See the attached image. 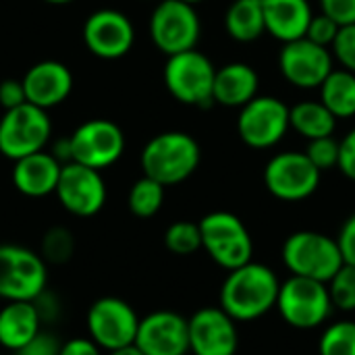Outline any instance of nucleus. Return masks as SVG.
Wrapping results in <instances>:
<instances>
[{
	"instance_id": "1",
	"label": "nucleus",
	"mask_w": 355,
	"mask_h": 355,
	"mask_svg": "<svg viewBox=\"0 0 355 355\" xmlns=\"http://www.w3.org/2000/svg\"><path fill=\"white\" fill-rule=\"evenodd\" d=\"M281 281L272 268L260 262H248L229 270L220 285V308L235 322H252L277 308Z\"/></svg>"
},
{
	"instance_id": "2",
	"label": "nucleus",
	"mask_w": 355,
	"mask_h": 355,
	"mask_svg": "<svg viewBox=\"0 0 355 355\" xmlns=\"http://www.w3.org/2000/svg\"><path fill=\"white\" fill-rule=\"evenodd\" d=\"M200 146L185 131H164L152 137L141 150V171L164 187L187 181L200 166Z\"/></svg>"
},
{
	"instance_id": "3",
	"label": "nucleus",
	"mask_w": 355,
	"mask_h": 355,
	"mask_svg": "<svg viewBox=\"0 0 355 355\" xmlns=\"http://www.w3.org/2000/svg\"><path fill=\"white\" fill-rule=\"evenodd\" d=\"M281 258L291 277L329 283L345 264L337 239L318 231L291 233L281 250Z\"/></svg>"
},
{
	"instance_id": "4",
	"label": "nucleus",
	"mask_w": 355,
	"mask_h": 355,
	"mask_svg": "<svg viewBox=\"0 0 355 355\" xmlns=\"http://www.w3.org/2000/svg\"><path fill=\"white\" fill-rule=\"evenodd\" d=\"M202 248L225 270H235L254 258V239L243 220L227 210L206 214L200 223Z\"/></svg>"
},
{
	"instance_id": "5",
	"label": "nucleus",
	"mask_w": 355,
	"mask_h": 355,
	"mask_svg": "<svg viewBox=\"0 0 355 355\" xmlns=\"http://www.w3.org/2000/svg\"><path fill=\"white\" fill-rule=\"evenodd\" d=\"M46 289V260L25 245L0 243V300L35 302Z\"/></svg>"
},
{
	"instance_id": "6",
	"label": "nucleus",
	"mask_w": 355,
	"mask_h": 355,
	"mask_svg": "<svg viewBox=\"0 0 355 355\" xmlns=\"http://www.w3.org/2000/svg\"><path fill=\"white\" fill-rule=\"evenodd\" d=\"M214 77L212 60L196 48L168 56L164 64V85L185 106H210L214 102Z\"/></svg>"
},
{
	"instance_id": "7",
	"label": "nucleus",
	"mask_w": 355,
	"mask_h": 355,
	"mask_svg": "<svg viewBox=\"0 0 355 355\" xmlns=\"http://www.w3.org/2000/svg\"><path fill=\"white\" fill-rule=\"evenodd\" d=\"M277 310L289 327L297 331H312L322 327L335 308L327 283L289 277L285 283H281Z\"/></svg>"
},
{
	"instance_id": "8",
	"label": "nucleus",
	"mask_w": 355,
	"mask_h": 355,
	"mask_svg": "<svg viewBox=\"0 0 355 355\" xmlns=\"http://www.w3.org/2000/svg\"><path fill=\"white\" fill-rule=\"evenodd\" d=\"M52 135V123L44 108L29 102L4 110L0 119V154L8 160H19L46 150Z\"/></svg>"
},
{
	"instance_id": "9",
	"label": "nucleus",
	"mask_w": 355,
	"mask_h": 355,
	"mask_svg": "<svg viewBox=\"0 0 355 355\" xmlns=\"http://www.w3.org/2000/svg\"><path fill=\"white\" fill-rule=\"evenodd\" d=\"M202 33L196 6L181 0H160L150 17V37L154 46L166 54L193 50Z\"/></svg>"
},
{
	"instance_id": "10",
	"label": "nucleus",
	"mask_w": 355,
	"mask_h": 355,
	"mask_svg": "<svg viewBox=\"0 0 355 355\" xmlns=\"http://www.w3.org/2000/svg\"><path fill=\"white\" fill-rule=\"evenodd\" d=\"M322 173L312 164L306 152L275 154L264 166V185L281 202H302L314 196Z\"/></svg>"
},
{
	"instance_id": "11",
	"label": "nucleus",
	"mask_w": 355,
	"mask_h": 355,
	"mask_svg": "<svg viewBox=\"0 0 355 355\" xmlns=\"http://www.w3.org/2000/svg\"><path fill=\"white\" fill-rule=\"evenodd\" d=\"M67 139L71 162H79L96 171L112 166L125 152V133L108 119L85 121Z\"/></svg>"
},
{
	"instance_id": "12",
	"label": "nucleus",
	"mask_w": 355,
	"mask_h": 355,
	"mask_svg": "<svg viewBox=\"0 0 355 355\" xmlns=\"http://www.w3.org/2000/svg\"><path fill=\"white\" fill-rule=\"evenodd\" d=\"M289 110L291 108L275 96H256L239 110L237 133L241 141L254 150L275 148L291 129Z\"/></svg>"
},
{
	"instance_id": "13",
	"label": "nucleus",
	"mask_w": 355,
	"mask_h": 355,
	"mask_svg": "<svg viewBox=\"0 0 355 355\" xmlns=\"http://www.w3.org/2000/svg\"><path fill=\"white\" fill-rule=\"evenodd\" d=\"M139 316L131 304L121 297H100L96 300L85 316L87 337L98 343L104 352H112L135 343L139 329Z\"/></svg>"
},
{
	"instance_id": "14",
	"label": "nucleus",
	"mask_w": 355,
	"mask_h": 355,
	"mask_svg": "<svg viewBox=\"0 0 355 355\" xmlns=\"http://www.w3.org/2000/svg\"><path fill=\"white\" fill-rule=\"evenodd\" d=\"M54 196L69 214L89 218L106 204V183L100 171L79 162H67L62 164Z\"/></svg>"
},
{
	"instance_id": "15",
	"label": "nucleus",
	"mask_w": 355,
	"mask_h": 355,
	"mask_svg": "<svg viewBox=\"0 0 355 355\" xmlns=\"http://www.w3.org/2000/svg\"><path fill=\"white\" fill-rule=\"evenodd\" d=\"M331 48L318 46L308 37L283 44L279 54V69L285 81L297 89H318L333 71Z\"/></svg>"
},
{
	"instance_id": "16",
	"label": "nucleus",
	"mask_w": 355,
	"mask_h": 355,
	"mask_svg": "<svg viewBox=\"0 0 355 355\" xmlns=\"http://www.w3.org/2000/svg\"><path fill=\"white\" fill-rule=\"evenodd\" d=\"M85 48L104 60H116L129 54L135 42V27L131 19L114 8L94 10L83 25Z\"/></svg>"
},
{
	"instance_id": "17",
	"label": "nucleus",
	"mask_w": 355,
	"mask_h": 355,
	"mask_svg": "<svg viewBox=\"0 0 355 355\" xmlns=\"http://www.w3.org/2000/svg\"><path fill=\"white\" fill-rule=\"evenodd\" d=\"M189 324V354L235 355L239 349L237 322L220 308H200L187 320Z\"/></svg>"
},
{
	"instance_id": "18",
	"label": "nucleus",
	"mask_w": 355,
	"mask_h": 355,
	"mask_svg": "<svg viewBox=\"0 0 355 355\" xmlns=\"http://www.w3.org/2000/svg\"><path fill=\"white\" fill-rule=\"evenodd\" d=\"M135 345L146 355L189 354L187 318L173 310H156L139 320Z\"/></svg>"
},
{
	"instance_id": "19",
	"label": "nucleus",
	"mask_w": 355,
	"mask_h": 355,
	"mask_svg": "<svg viewBox=\"0 0 355 355\" xmlns=\"http://www.w3.org/2000/svg\"><path fill=\"white\" fill-rule=\"evenodd\" d=\"M23 87L29 104L50 110L69 98L73 89V73L60 60H42L23 75Z\"/></svg>"
},
{
	"instance_id": "20",
	"label": "nucleus",
	"mask_w": 355,
	"mask_h": 355,
	"mask_svg": "<svg viewBox=\"0 0 355 355\" xmlns=\"http://www.w3.org/2000/svg\"><path fill=\"white\" fill-rule=\"evenodd\" d=\"M62 162L48 150L15 160L12 185L25 198H46L56 191Z\"/></svg>"
},
{
	"instance_id": "21",
	"label": "nucleus",
	"mask_w": 355,
	"mask_h": 355,
	"mask_svg": "<svg viewBox=\"0 0 355 355\" xmlns=\"http://www.w3.org/2000/svg\"><path fill=\"white\" fill-rule=\"evenodd\" d=\"M266 31L287 44L306 37L308 25L314 17L308 0H262Z\"/></svg>"
},
{
	"instance_id": "22",
	"label": "nucleus",
	"mask_w": 355,
	"mask_h": 355,
	"mask_svg": "<svg viewBox=\"0 0 355 355\" xmlns=\"http://www.w3.org/2000/svg\"><path fill=\"white\" fill-rule=\"evenodd\" d=\"M42 333V318L33 302H4L0 308V347L17 354Z\"/></svg>"
},
{
	"instance_id": "23",
	"label": "nucleus",
	"mask_w": 355,
	"mask_h": 355,
	"mask_svg": "<svg viewBox=\"0 0 355 355\" xmlns=\"http://www.w3.org/2000/svg\"><path fill=\"white\" fill-rule=\"evenodd\" d=\"M260 77L248 62H229L216 69L214 102L227 108H241L258 96Z\"/></svg>"
},
{
	"instance_id": "24",
	"label": "nucleus",
	"mask_w": 355,
	"mask_h": 355,
	"mask_svg": "<svg viewBox=\"0 0 355 355\" xmlns=\"http://www.w3.org/2000/svg\"><path fill=\"white\" fill-rule=\"evenodd\" d=\"M225 29L239 44H250L262 37L266 31L262 0H233L225 15Z\"/></svg>"
},
{
	"instance_id": "25",
	"label": "nucleus",
	"mask_w": 355,
	"mask_h": 355,
	"mask_svg": "<svg viewBox=\"0 0 355 355\" xmlns=\"http://www.w3.org/2000/svg\"><path fill=\"white\" fill-rule=\"evenodd\" d=\"M337 121L339 119L320 100H304L289 110L291 129L308 141L333 135L337 129Z\"/></svg>"
},
{
	"instance_id": "26",
	"label": "nucleus",
	"mask_w": 355,
	"mask_h": 355,
	"mask_svg": "<svg viewBox=\"0 0 355 355\" xmlns=\"http://www.w3.org/2000/svg\"><path fill=\"white\" fill-rule=\"evenodd\" d=\"M320 89V102L337 116H355V73L345 69H333Z\"/></svg>"
},
{
	"instance_id": "27",
	"label": "nucleus",
	"mask_w": 355,
	"mask_h": 355,
	"mask_svg": "<svg viewBox=\"0 0 355 355\" xmlns=\"http://www.w3.org/2000/svg\"><path fill=\"white\" fill-rule=\"evenodd\" d=\"M162 204H164V185L162 183H158V181L144 175L141 179H137L131 185L127 206H129L133 216L152 218L154 214L160 212Z\"/></svg>"
},
{
	"instance_id": "28",
	"label": "nucleus",
	"mask_w": 355,
	"mask_h": 355,
	"mask_svg": "<svg viewBox=\"0 0 355 355\" xmlns=\"http://www.w3.org/2000/svg\"><path fill=\"white\" fill-rule=\"evenodd\" d=\"M75 254V237L67 227H50L40 245V256L46 260V264H67Z\"/></svg>"
},
{
	"instance_id": "29",
	"label": "nucleus",
	"mask_w": 355,
	"mask_h": 355,
	"mask_svg": "<svg viewBox=\"0 0 355 355\" xmlns=\"http://www.w3.org/2000/svg\"><path fill=\"white\" fill-rule=\"evenodd\" d=\"M318 355H355L354 320H339L329 324L320 335Z\"/></svg>"
},
{
	"instance_id": "30",
	"label": "nucleus",
	"mask_w": 355,
	"mask_h": 355,
	"mask_svg": "<svg viewBox=\"0 0 355 355\" xmlns=\"http://www.w3.org/2000/svg\"><path fill=\"white\" fill-rule=\"evenodd\" d=\"M164 245L171 254L189 256L202 248V231L198 223L177 220L164 233Z\"/></svg>"
},
{
	"instance_id": "31",
	"label": "nucleus",
	"mask_w": 355,
	"mask_h": 355,
	"mask_svg": "<svg viewBox=\"0 0 355 355\" xmlns=\"http://www.w3.org/2000/svg\"><path fill=\"white\" fill-rule=\"evenodd\" d=\"M333 308L341 312H355V266L343 264L339 272L327 283Z\"/></svg>"
},
{
	"instance_id": "32",
	"label": "nucleus",
	"mask_w": 355,
	"mask_h": 355,
	"mask_svg": "<svg viewBox=\"0 0 355 355\" xmlns=\"http://www.w3.org/2000/svg\"><path fill=\"white\" fill-rule=\"evenodd\" d=\"M306 156L312 160V164L320 173L331 171V168L339 166V141L333 135L312 139L306 148Z\"/></svg>"
},
{
	"instance_id": "33",
	"label": "nucleus",
	"mask_w": 355,
	"mask_h": 355,
	"mask_svg": "<svg viewBox=\"0 0 355 355\" xmlns=\"http://www.w3.org/2000/svg\"><path fill=\"white\" fill-rule=\"evenodd\" d=\"M333 58L341 64V69L355 73V23L343 25L337 33V40L331 46Z\"/></svg>"
},
{
	"instance_id": "34",
	"label": "nucleus",
	"mask_w": 355,
	"mask_h": 355,
	"mask_svg": "<svg viewBox=\"0 0 355 355\" xmlns=\"http://www.w3.org/2000/svg\"><path fill=\"white\" fill-rule=\"evenodd\" d=\"M341 25L337 21H333L329 15L320 12V15H314L310 25H308V31H306V37L318 46H324V48H331L333 42L337 40V33H339Z\"/></svg>"
},
{
	"instance_id": "35",
	"label": "nucleus",
	"mask_w": 355,
	"mask_h": 355,
	"mask_svg": "<svg viewBox=\"0 0 355 355\" xmlns=\"http://www.w3.org/2000/svg\"><path fill=\"white\" fill-rule=\"evenodd\" d=\"M320 8L341 27L355 23V0H320Z\"/></svg>"
},
{
	"instance_id": "36",
	"label": "nucleus",
	"mask_w": 355,
	"mask_h": 355,
	"mask_svg": "<svg viewBox=\"0 0 355 355\" xmlns=\"http://www.w3.org/2000/svg\"><path fill=\"white\" fill-rule=\"evenodd\" d=\"M60 341L52 333H40L35 339H31L23 349H19L15 355H58L60 352Z\"/></svg>"
},
{
	"instance_id": "37",
	"label": "nucleus",
	"mask_w": 355,
	"mask_h": 355,
	"mask_svg": "<svg viewBox=\"0 0 355 355\" xmlns=\"http://www.w3.org/2000/svg\"><path fill=\"white\" fill-rule=\"evenodd\" d=\"M27 102L23 79H4L0 81V106L4 110H10L15 106H21Z\"/></svg>"
},
{
	"instance_id": "38",
	"label": "nucleus",
	"mask_w": 355,
	"mask_h": 355,
	"mask_svg": "<svg viewBox=\"0 0 355 355\" xmlns=\"http://www.w3.org/2000/svg\"><path fill=\"white\" fill-rule=\"evenodd\" d=\"M339 250L343 254V262L355 266V212L341 225L337 235Z\"/></svg>"
},
{
	"instance_id": "39",
	"label": "nucleus",
	"mask_w": 355,
	"mask_h": 355,
	"mask_svg": "<svg viewBox=\"0 0 355 355\" xmlns=\"http://www.w3.org/2000/svg\"><path fill=\"white\" fill-rule=\"evenodd\" d=\"M339 171L355 181V129L339 141Z\"/></svg>"
},
{
	"instance_id": "40",
	"label": "nucleus",
	"mask_w": 355,
	"mask_h": 355,
	"mask_svg": "<svg viewBox=\"0 0 355 355\" xmlns=\"http://www.w3.org/2000/svg\"><path fill=\"white\" fill-rule=\"evenodd\" d=\"M35 308H37V314L42 318V324H52L60 318L62 314V308H60V302L54 293H50L48 289L33 302Z\"/></svg>"
},
{
	"instance_id": "41",
	"label": "nucleus",
	"mask_w": 355,
	"mask_h": 355,
	"mask_svg": "<svg viewBox=\"0 0 355 355\" xmlns=\"http://www.w3.org/2000/svg\"><path fill=\"white\" fill-rule=\"evenodd\" d=\"M58 355H104V349L89 337H73L60 345Z\"/></svg>"
},
{
	"instance_id": "42",
	"label": "nucleus",
	"mask_w": 355,
	"mask_h": 355,
	"mask_svg": "<svg viewBox=\"0 0 355 355\" xmlns=\"http://www.w3.org/2000/svg\"><path fill=\"white\" fill-rule=\"evenodd\" d=\"M106 355H146L135 343L131 345H125V347H119V349H112V352H106Z\"/></svg>"
},
{
	"instance_id": "43",
	"label": "nucleus",
	"mask_w": 355,
	"mask_h": 355,
	"mask_svg": "<svg viewBox=\"0 0 355 355\" xmlns=\"http://www.w3.org/2000/svg\"><path fill=\"white\" fill-rule=\"evenodd\" d=\"M46 4H56V6H60V4H71L73 0H44Z\"/></svg>"
},
{
	"instance_id": "44",
	"label": "nucleus",
	"mask_w": 355,
	"mask_h": 355,
	"mask_svg": "<svg viewBox=\"0 0 355 355\" xmlns=\"http://www.w3.org/2000/svg\"><path fill=\"white\" fill-rule=\"evenodd\" d=\"M181 2H185V4H191V6H198V4H202V2H206V0H181Z\"/></svg>"
}]
</instances>
